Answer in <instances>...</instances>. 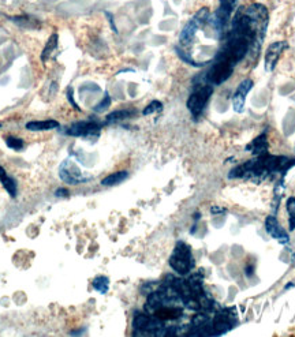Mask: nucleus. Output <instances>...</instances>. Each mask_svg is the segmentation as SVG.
Here are the masks:
<instances>
[{"instance_id":"39448f33","label":"nucleus","mask_w":295,"mask_h":337,"mask_svg":"<svg viewBox=\"0 0 295 337\" xmlns=\"http://www.w3.org/2000/svg\"><path fill=\"white\" fill-rule=\"evenodd\" d=\"M236 324L238 321H236L235 309L220 307L219 310L215 311V317L212 320V335L213 336L224 335L235 327Z\"/></svg>"},{"instance_id":"0eeeda50","label":"nucleus","mask_w":295,"mask_h":337,"mask_svg":"<svg viewBox=\"0 0 295 337\" xmlns=\"http://www.w3.org/2000/svg\"><path fill=\"white\" fill-rule=\"evenodd\" d=\"M59 176L63 182L69 183V184H77V183H84L88 180L82 175L80 168L75 166V163L70 160H66L62 163V166L59 168Z\"/></svg>"},{"instance_id":"5701e85b","label":"nucleus","mask_w":295,"mask_h":337,"mask_svg":"<svg viewBox=\"0 0 295 337\" xmlns=\"http://www.w3.org/2000/svg\"><path fill=\"white\" fill-rule=\"evenodd\" d=\"M56 197H59V198H62V197H67L69 195V190H66V188H59L58 191H56Z\"/></svg>"},{"instance_id":"2eb2a0df","label":"nucleus","mask_w":295,"mask_h":337,"mask_svg":"<svg viewBox=\"0 0 295 337\" xmlns=\"http://www.w3.org/2000/svg\"><path fill=\"white\" fill-rule=\"evenodd\" d=\"M0 182L3 184V187L5 188V191L10 194L12 198L16 197V183L15 180L7 175V172L4 171V168L0 166Z\"/></svg>"},{"instance_id":"1a4fd4ad","label":"nucleus","mask_w":295,"mask_h":337,"mask_svg":"<svg viewBox=\"0 0 295 337\" xmlns=\"http://www.w3.org/2000/svg\"><path fill=\"white\" fill-rule=\"evenodd\" d=\"M101 124L97 122H77L67 130V134L73 137H91L97 135L101 131Z\"/></svg>"},{"instance_id":"a211bd4d","label":"nucleus","mask_w":295,"mask_h":337,"mask_svg":"<svg viewBox=\"0 0 295 337\" xmlns=\"http://www.w3.org/2000/svg\"><path fill=\"white\" fill-rule=\"evenodd\" d=\"M93 288L98 291L100 294H107L109 288V280L105 276H98L93 280Z\"/></svg>"},{"instance_id":"f257e3e1","label":"nucleus","mask_w":295,"mask_h":337,"mask_svg":"<svg viewBox=\"0 0 295 337\" xmlns=\"http://www.w3.org/2000/svg\"><path fill=\"white\" fill-rule=\"evenodd\" d=\"M295 166V160H290L286 156H272L265 153V155L257 156V159L250 160L235 167L230 172L228 177H245V179H265L267 176L280 173L285 175L289 168Z\"/></svg>"},{"instance_id":"20e7f679","label":"nucleus","mask_w":295,"mask_h":337,"mask_svg":"<svg viewBox=\"0 0 295 337\" xmlns=\"http://www.w3.org/2000/svg\"><path fill=\"white\" fill-rule=\"evenodd\" d=\"M212 93H213L212 85H199L190 94L186 105H188V109L192 112L194 118H198L199 115L202 113L206 104L209 101Z\"/></svg>"},{"instance_id":"f03ea898","label":"nucleus","mask_w":295,"mask_h":337,"mask_svg":"<svg viewBox=\"0 0 295 337\" xmlns=\"http://www.w3.org/2000/svg\"><path fill=\"white\" fill-rule=\"evenodd\" d=\"M170 266L179 274H188L194 268L192 249L185 242L179 241L177 243L171 258H170Z\"/></svg>"},{"instance_id":"393cba45","label":"nucleus","mask_w":295,"mask_h":337,"mask_svg":"<svg viewBox=\"0 0 295 337\" xmlns=\"http://www.w3.org/2000/svg\"><path fill=\"white\" fill-rule=\"evenodd\" d=\"M210 212H212L213 214H215V213H225L224 209L219 208V206H213V208L210 209Z\"/></svg>"},{"instance_id":"9b49d317","label":"nucleus","mask_w":295,"mask_h":337,"mask_svg":"<svg viewBox=\"0 0 295 337\" xmlns=\"http://www.w3.org/2000/svg\"><path fill=\"white\" fill-rule=\"evenodd\" d=\"M265 230L271 238H274L275 241H278L282 245H287L290 242V236L286 232L285 228L279 224V221L275 216H268L265 219Z\"/></svg>"},{"instance_id":"6ab92c4d","label":"nucleus","mask_w":295,"mask_h":337,"mask_svg":"<svg viewBox=\"0 0 295 337\" xmlns=\"http://www.w3.org/2000/svg\"><path fill=\"white\" fill-rule=\"evenodd\" d=\"M287 213H289V224H290V231L295 230V197H290L287 199Z\"/></svg>"},{"instance_id":"aec40b11","label":"nucleus","mask_w":295,"mask_h":337,"mask_svg":"<svg viewBox=\"0 0 295 337\" xmlns=\"http://www.w3.org/2000/svg\"><path fill=\"white\" fill-rule=\"evenodd\" d=\"M5 145L12 150H22L25 146V142L21 138H16V137H7Z\"/></svg>"},{"instance_id":"f8f14e48","label":"nucleus","mask_w":295,"mask_h":337,"mask_svg":"<svg viewBox=\"0 0 295 337\" xmlns=\"http://www.w3.org/2000/svg\"><path fill=\"white\" fill-rule=\"evenodd\" d=\"M246 150H250L252 155L261 156L268 153V141H267V133L260 134L257 138H254L250 144L246 146Z\"/></svg>"},{"instance_id":"7ed1b4c3","label":"nucleus","mask_w":295,"mask_h":337,"mask_svg":"<svg viewBox=\"0 0 295 337\" xmlns=\"http://www.w3.org/2000/svg\"><path fill=\"white\" fill-rule=\"evenodd\" d=\"M210 19V12L208 8H201V10L193 16L192 21L188 22V25L183 27L181 36H179V44L182 47H189L190 44L193 43L194 37H196V33L198 29L204 27L205 25L209 23Z\"/></svg>"},{"instance_id":"ddd939ff","label":"nucleus","mask_w":295,"mask_h":337,"mask_svg":"<svg viewBox=\"0 0 295 337\" xmlns=\"http://www.w3.org/2000/svg\"><path fill=\"white\" fill-rule=\"evenodd\" d=\"M59 123L56 120L48 119V120H33L26 123V129L29 131H47V130L58 129Z\"/></svg>"},{"instance_id":"dca6fc26","label":"nucleus","mask_w":295,"mask_h":337,"mask_svg":"<svg viewBox=\"0 0 295 337\" xmlns=\"http://www.w3.org/2000/svg\"><path fill=\"white\" fill-rule=\"evenodd\" d=\"M129 176V172L126 171H120V172H115V173H111V175H108L107 177H104L101 180L102 186H107V187H111V186H116L119 183H122L123 180H126Z\"/></svg>"},{"instance_id":"9d476101","label":"nucleus","mask_w":295,"mask_h":337,"mask_svg":"<svg viewBox=\"0 0 295 337\" xmlns=\"http://www.w3.org/2000/svg\"><path fill=\"white\" fill-rule=\"evenodd\" d=\"M253 89V81L246 78L243 80L236 87L235 93L232 94V108L234 111L238 113H241L245 108V101H246V96L250 93V90Z\"/></svg>"},{"instance_id":"4468645a","label":"nucleus","mask_w":295,"mask_h":337,"mask_svg":"<svg viewBox=\"0 0 295 337\" xmlns=\"http://www.w3.org/2000/svg\"><path fill=\"white\" fill-rule=\"evenodd\" d=\"M135 109H119V111H113L105 118V124H112L120 120H126V119L133 118L135 115Z\"/></svg>"},{"instance_id":"f3484780","label":"nucleus","mask_w":295,"mask_h":337,"mask_svg":"<svg viewBox=\"0 0 295 337\" xmlns=\"http://www.w3.org/2000/svg\"><path fill=\"white\" fill-rule=\"evenodd\" d=\"M56 47H58V34L54 33V34L48 38V41H47V45H45L43 54H41V60L45 62V60L48 59L49 56L52 55V52L56 49Z\"/></svg>"},{"instance_id":"423d86ee","label":"nucleus","mask_w":295,"mask_h":337,"mask_svg":"<svg viewBox=\"0 0 295 337\" xmlns=\"http://www.w3.org/2000/svg\"><path fill=\"white\" fill-rule=\"evenodd\" d=\"M236 3H238V0H220V5H219V8L213 16V21H212V25L216 29V32H224L225 26L230 22L231 12L235 8Z\"/></svg>"},{"instance_id":"412c9836","label":"nucleus","mask_w":295,"mask_h":337,"mask_svg":"<svg viewBox=\"0 0 295 337\" xmlns=\"http://www.w3.org/2000/svg\"><path fill=\"white\" fill-rule=\"evenodd\" d=\"M161 109H163V104L160 101H157V100H153L149 105H146L145 109L142 111V115L148 116V115H152V113L155 112H160Z\"/></svg>"},{"instance_id":"a878e982","label":"nucleus","mask_w":295,"mask_h":337,"mask_svg":"<svg viewBox=\"0 0 295 337\" xmlns=\"http://www.w3.org/2000/svg\"><path fill=\"white\" fill-rule=\"evenodd\" d=\"M291 262H293V265L295 266V253H293V254H291Z\"/></svg>"},{"instance_id":"cd10ccee","label":"nucleus","mask_w":295,"mask_h":337,"mask_svg":"<svg viewBox=\"0 0 295 337\" xmlns=\"http://www.w3.org/2000/svg\"><path fill=\"white\" fill-rule=\"evenodd\" d=\"M0 127H1V126H0Z\"/></svg>"},{"instance_id":"6e6552de","label":"nucleus","mask_w":295,"mask_h":337,"mask_svg":"<svg viewBox=\"0 0 295 337\" xmlns=\"http://www.w3.org/2000/svg\"><path fill=\"white\" fill-rule=\"evenodd\" d=\"M287 48H289L287 41H278V43L269 44V47L265 51V70L268 73L274 71L278 62H279L280 56Z\"/></svg>"},{"instance_id":"bb28decb","label":"nucleus","mask_w":295,"mask_h":337,"mask_svg":"<svg viewBox=\"0 0 295 337\" xmlns=\"http://www.w3.org/2000/svg\"><path fill=\"white\" fill-rule=\"evenodd\" d=\"M294 287V283H289V285H286L285 289H289V288H293Z\"/></svg>"},{"instance_id":"b1692460","label":"nucleus","mask_w":295,"mask_h":337,"mask_svg":"<svg viewBox=\"0 0 295 337\" xmlns=\"http://www.w3.org/2000/svg\"><path fill=\"white\" fill-rule=\"evenodd\" d=\"M71 93H73V90H71V89H69V93H67V94H69V100H70L71 105H73V107H75V109H77V111H80V107H78V105H77V104L74 102V100H73V94H71Z\"/></svg>"},{"instance_id":"4be33fe9","label":"nucleus","mask_w":295,"mask_h":337,"mask_svg":"<svg viewBox=\"0 0 295 337\" xmlns=\"http://www.w3.org/2000/svg\"><path fill=\"white\" fill-rule=\"evenodd\" d=\"M109 105H111V97H109L108 93H105V96L102 98V101L100 102V104H97L96 107H95V111H96V112H102V111L107 109Z\"/></svg>"}]
</instances>
